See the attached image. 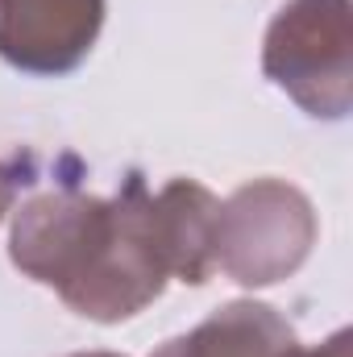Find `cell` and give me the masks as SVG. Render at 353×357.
<instances>
[{"label": "cell", "instance_id": "cell-1", "mask_svg": "<svg viewBox=\"0 0 353 357\" xmlns=\"http://www.w3.org/2000/svg\"><path fill=\"white\" fill-rule=\"evenodd\" d=\"M216 208L220 199L195 178H171L154 195L142 175H129L108 199L80 187L42 191L13 216L8 258L75 316L121 324L146 312L171 278L208 282Z\"/></svg>", "mask_w": 353, "mask_h": 357}, {"label": "cell", "instance_id": "cell-2", "mask_svg": "<svg viewBox=\"0 0 353 357\" xmlns=\"http://www.w3.org/2000/svg\"><path fill=\"white\" fill-rule=\"evenodd\" d=\"M262 71L316 121H345L353 108V4L291 0L262 42Z\"/></svg>", "mask_w": 353, "mask_h": 357}, {"label": "cell", "instance_id": "cell-3", "mask_svg": "<svg viewBox=\"0 0 353 357\" xmlns=\"http://www.w3.org/2000/svg\"><path fill=\"white\" fill-rule=\"evenodd\" d=\"M316 245L312 199L283 183L254 178L237 187L212 225V266H220L241 287H274L308 262Z\"/></svg>", "mask_w": 353, "mask_h": 357}, {"label": "cell", "instance_id": "cell-4", "mask_svg": "<svg viewBox=\"0 0 353 357\" xmlns=\"http://www.w3.org/2000/svg\"><path fill=\"white\" fill-rule=\"evenodd\" d=\"M104 29V0H0V59L25 75H71Z\"/></svg>", "mask_w": 353, "mask_h": 357}, {"label": "cell", "instance_id": "cell-5", "mask_svg": "<svg viewBox=\"0 0 353 357\" xmlns=\"http://www.w3.org/2000/svg\"><path fill=\"white\" fill-rule=\"evenodd\" d=\"M295 345V328L270 303L233 299L191 333L158 345L150 357H287Z\"/></svg>", "mask_w": 353, "mask_h": 357}, {"label": "cell", "instance_id": "cell-6", "mask_svg": "<svg viewBox=\"0 0 353 357\" xmlns=\"http://www.w3.org/2000/svg\"><path fill=\"white\" fill-rule=\"evenodd\" d=\"M287 357H353V333L350 328H337L324 345H312V349L308 345H295Z\"/></svg>", "mask_w": 353, "mask_h": 357}, {"label": "cell", "instance_id": "cell-7", "mask_svg": "<svg viewBox=\"0 0 353 357\" xmlns=\"http://www.w3.org/2000/svg\"><path fill=\"white\" fill-rule=\"evenodd\" d=\"M13 199H17V175L0 162V220H4V212L13 208Z\"/></svg>", "mask_w": 353, "mask_h": 357}, {"label": "cell", "instance_id": "cell-8", "mask_svg": "<svg viewBox=\"0 0 353 357\" xmlns=\"http://www.w3.org/2000/svg\"><path fill=\"white\" fill-rule=\"evenodd\" d=\"M71 357H121V354H71Z\"/></svg>", "mask_w": 353, "mask_h": 357}]
</instances>
